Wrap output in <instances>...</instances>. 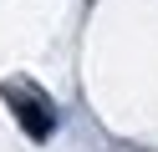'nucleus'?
I'll use <instances>...</instances> for the list:
<instances>
[{
	"label": "nucleus",
	"mask_w": 158,
	"mask_h": 152,
	"mask_svg": "<svg viewBox=\"0 0 158 152\" xmlns=\"http://www.w3.org/2000/svg\"><path fill=\"white\" fill-rule=\"evenodd\" d=\"M0 96H5V107L15 111V122H21V132L31 142H46L56 132V107H51V96H46L41 86H31V81H5Z\"/></svg>",
	"instance_id": "obj_1"
}]
</instances>
